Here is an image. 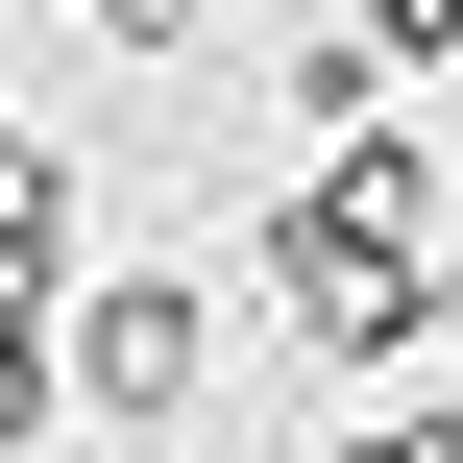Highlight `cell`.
<instances>
[{"mask_svg":"<svg viewBox=\"0 0 463 463\" xmlns=\"http://www.w3.org/2000/svg\"><path fill=\"white\" fill-rule=\"evenodd\" d=\"M73 366H98L122 415H171V391H195V293H171V269H122V293L73 317Z\"/></svg>","mask_w":463,"mask_h":463,"instance_id":"obj_1","label":"cell"},{"mask_svg":"<svg viewBox=\"0 0 463 463\" xmlns=\"http://www.w3.org/2000/svg\"><path fill=\"white\" fill-rule=\"evenodd\" d=\"M0 269H49V146H0Z\"/></svg>","mask_w":463,"mask_h":463,"instance_id":"obj_2","label":"cell"},{"mask_svg":"<svg viewBox=\"0 0 463 463\" xmlns=\"http://www.w3.org/2000/svg\"><path fill=\"white\" fill-rule=\"evenodd\" d=\"M342 463H463V415H366V439H342Z\"/></svg>","mask_w":463,"mask_h":463,"instance_id":"obj_3","label":"cell"},{"mask_svg":"<svg viewBox=\"0 0 463 463\" xmlns=\"http://www.w3.org/2000/svg\"><path fill=\"white\" fill-rule=\"evenodd\" d=\"M98 24H122V49H195V24H220V0H98Z\"/></svg>","mask_w":463,"mask_h":463,"instance_id":"obj_4","label":"cell"},{"mask_svg":"<svg viewBox=\"0 0 463 463\" xmlns=\"http://www.w3.org/2000/svg\"><path fill=\"white\" fill-rule=\"evenodd\" d=\"M24 391H49V317H24V293H0V415H24Z\"/></svg>","mask_w":463,"mask_h":463,"instance_id":"obj_5","label":"cell"},{"mask_svg":"<svg viewBox=\"0 0 463 463\" xmlns=\"http://www.w3.org/2000/svg\"><path fill=\"white\" fill-rule=\"evenodd\" d=\"M366 49H463V0H366Z\"/></svg>","mask_w":463,"mask_h":463,"instance_id":"obj_6","label":"cell"}]
</instances>
